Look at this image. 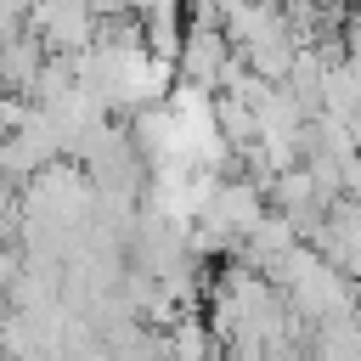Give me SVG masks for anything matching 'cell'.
I'll return each mask as SVG.
<instances>
[{
	"label": "cell",
	"instance_id": "6da1fadb",
	"mask_svg": "<svg viewBox=\"0 0 361 361\" xmlns=\"http://www.w3.org/2000/svg\"><path fill=\"white\" fill-rule=\"evenodd\" d=\"M209 327L203 322H175L169 327V338H164V355L169 361H209Z\"/></svg>",
	"mask_w": 361,
	"mask_h": 361
}]
</instances>
